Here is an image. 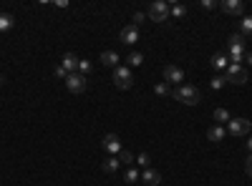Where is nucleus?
Instances as JSON below:
<instances>
[{"instance_id":"obj_24","label":"nucleus","mask_w":252,"mask_h":186,"mask_svg":"<svg viewBox=\"0 0 252 186\" xmlns=\"http://www.w3.org/2000/svg\"><path fill=\"white\" fill-rule=\"evenodd\" d=\"M210 85H212L214 91H219V88H225V85H227V76H214V78L210 81Z\"/></svg>"},{"instance_id":"obj_29","label":"nucleus","mask_w":252,"mask_h":186,"mask_svg":"<svg viewBox=\"0 0 252 186\" xmlns=\"http://www.w3.org/2000/svg\"><path fill=\"white\" fill-rule=\"evenodd\" d=\"M144 20H146V16H144V13H134V23H131V25H134V28H139Z\"/></svg>"},{"instance_id":"obj_3","label":"nucleus","mask_w":252,"mask_h":186,"mask_svg":"<svg viewBox=\"0 0 252 186\" xmlns=\"http://www.w3.org/2000/svg\"><path fill=\"white\" fill-rule=\"evenodd\" d=\"M114 83L118 91H129L134 85V76H131V68L129 66H118L114 68Z\"/></svg>"},{"instance_id":"obj_16","label":"nucleus","mask_w":252,"mask_h":186,"mask_svg":"<svg viewBox=\"0 0 252 186\" xmlns=\"http://www.w3.org/2000/svg\"><path fill=\"white\" fill-rule=\"evenodd\" d=\"M227 61H230L227 53H214V55H212V68H214V70H227V66H230Z\"/></svg>"},{"instance_id":"obj_2","label":"nucleus","mask_w":252,"mask_h":186,"mask_svg":"<svg viewBox=\"0 0 252 186\" xmlns=\"http://www.w3.org/2000/svg\"><path fill=\"white\" fill-rule=\"evenodd\" d=\"M172 96H174L179 103H187V106H197V103L202 101L199 88H194V85H189V83H182L179 88H174Z\"/></svg>"},{"instance_id":"obj_1","label":"nucleus","mask_w":252,"mask_h":186,"mask_svg":"<svg viewBox=\"0 0 252 186\" xmlns=\"http://www.w3.org/2000/svg\"><path fill=\"white\" fill-rule=\"evenodd\" d=\"M245 55H247V51H245V35H242V33L230 35V46H227V58H230V66H242Z\"/></svg>"},{"instance_id":"obj_28","label":"nucleus","mask_w":252,"mask_h":186,"mask_svg":"<svg viewBox=\"0 0 252 186\" xmlns=\"http://www.w3.org/2000/svg\"><path fill=\"white\" fill-rule=\"evenodd\" d=\"M149 161H152V159H149V153H139V156H136V164H139V166H144V169H149Z\"/></svg>"},{"instance_id":"obj_30","label":"nucleus","mask_w":252,"mask_h":186,"mask_svg":"<svg viewBox=\"0 0 252 186\" xmlns=\"http://www.w3.org/2000/svg\"><path fill=\"white\" fill-rule=\"evenodd\" d=\"M199 5H202L204 10H212V8H217L219 3H214V0H202V3H199Z\"/></svg>"},{"instance_id":"obj_33","label":"nucleus","mask_w":252,"mask_h":186,"mask_svg":"<svg viewBox=\"0 0 252 186\" xmlns=\"http://www.w3.org/2000/svg\"><path fill=\"white\" fill-rule=\"evenodd\" d=\"M245 61H247V66H252V51H250V53L245 55Z\"/></svg>"},{"instance_id":"obj_15","label":"nucleus","mask_w":252,"mask_h":186,"mask_svg":"<svg viewBox=\"0 0 252 186\" xmlns=\"http://www.w3.org/2000/svg\"><path fill=\"white\" fill-rule=\"evenodd\" d=\"M118 61H121V58H118V53H116V51H103V53H101V63H103V66L118 68Z\"/></svg>"},{"instance_id":"obj_17","label":"nucleus","mask_w":252,"mask_h":186,"mask_svg":"<svg viewBox=\"0 0 252 186\" xmlns=\"http://www.w3.org/2000/svg\"><path fill=\"white\" fill-rule=\"evenodd\" d=\"M118 166H121L118 156H106V161H103V171H106V174H116Z\"/></svg>"},{"instance_id":"obj_4","label":"nucleus","mask_w":252,"mask_h":186,"mask_svg":"<svg viewBox=\"0 0 252 186\" xmlns=\"http://www.w3.org/2000/svg\"><path fill=\"white\" fill-rule=\"evenodd\" d=\"M169 5L164 3V0H156V3H152L149 5V20H154V23H164V20H169Z\"/></svg>"},{"instance_id":"obj_22","label":"nucleus","mask_w":252,"mask_h":186,"mask_svg":"<svg viewBox=\"0 0 252 186\" xmlns=\"http://www.w3.org/2000/svg\"><path fill=\"white\" fill-rule=\"evenodd\" d=\"M141 63H144V55H141V53L134 51L131 55H126V66H129V68H136V66H141Z\"/></svg>"},{"instance_id":"obj_20","label":"nucleus","mask_w":252,"mask_h":186,"mask_svg":"<svg viewBox=\"0 0 252 186\" xmlns=\"http://www.w3.org/2000/svg\"><path fill=\"white\" fill-rule=\"evenodd\" d=\"M118 161H121L124 166H131V164H136V159H134V153H131L129 149H121V151H118Z\"/></svg>"},{"instance_id":"obj_23","label":"nucleus","mask_w":252,"mask_h":186,"mask_svg":"<svg viewBox=\"0 0 252 186\" xmlns=\"http://www.w3.org/2000/svg\"><path fill=\"white\" fill-rule=\"evenodd\" d=\"M169 13H172L174 18H184L187 16V8L182 3H176V5H169Z\"/></svg>"},{"instance_id":"obj_21","label":"nucleus","mask_w":252,"mask_h":186,"mask_svg":"<svg viewBox=\"0 0 252 186\" xmlns=\"http://www.w3.org/2000/svg\"><path fill=\"white\" fill-rule=\"evenodd\" d=\"M240 33L247 38V35H252V16H245L242 20H240Z\"/></svg>"},{"instance_id":"obj_5","label":"nucleus","mask_w":252,"mask_h":186,"mask_svg":"<svg viewBox=\"0 0 252 186\" xmlns=\"http://www.w3.org/2000/svg\"><path fill=\"white\" fill-rule=\"evenodd\" d=\"M227 81L230 83H237V85H242V83H247L250 81V76H247V68L245 66H227Z\"/></svg>"},{"instance_id":"obj_18","label":"nucleus","mask_w":252,"mask_h":186,"mask_svg":"<svg viewBox=\"0 0 252 186\" xmlns=\"http://www.w3.org/2000/svg\"><path fill=\"white\" fill-rule=\"evenodd\" d=\"M13 25H16V18H13L10 13H0V33H5V31H10Z\"/></svg>"},{"instance_id":"obj_12","label":"nucleus","mask_w":252,"mask_h":186,"mask_svg":"<svg viewBox=\"0 0 252 186\" xmlns=\"http://www.w3.org/2000/svg\"><path fill=\"white\" fill-rule=\"evenodd\" d=\"M141 181L146 184V186H159L161 184V174L156 169H144L141 171Z\"/></svg>"},{"instance_id":"obj_7","label":"nucleus","mask_w":252,"mask_h":186,"mask_svg":"<svg viewBox=\"0 0 252 186\" xmlns=\"http://www.w3.org/2000/svg\"><path fill=\"white\" fill-rule=\"evenodd\" d=\"M250 128H252V123H250L247 118H232V121L227 123V131H230L232 136H247Z\"/></svg>"},{"instance_id":"obj_31","label":"nucleus","mask_w":252,"mask_h":186,"mask_svg":"<svg viewBox=\"0 0 252 186\" xmlns=\"http://www.w3.org/2000/svg\"><path fill=\"white\" fill-rule=\"evenodd\" d=\"M245 171H247V176L252 179V153H247V161H245Z\"/></svg>"},{"instance_id":"obj_8","label":"nucleus","mask_w":252,"mask_h":186,"mask_svg":"<svg viewBox=\"0 0 252 186\" xmlns=\"http://www.w3.org/2000/svg\"><path fill=\"white\" fill-rule=\"evenodd\" d=\"M184 78H187V76H184V70H182L179 66H167V68H164V81H167V83H176V85H182V83H184Z\"/></svg>"},{"instance_id":"obj_13","label":"nucleus","mask_w":252,"mask_h":186,"mask_svg":"<svg viewBox=\"0 0 252 186\" xmlns=\"http://www.w3.org/2000/svg\"><path fill=\"white\" fill-rule=\"evenodd\" d=\"M61 68L66 70V73H76L78 70V55L76 53H66L63 61H61Z\"/></svg>"},{"instance_id":"obj_35","label":"nucleus","mask_w":252,"mask_h":186,"mask_svg":"<svg viewBox=\"0 0 252 186\" xmlns=\"http://www.w3.org/2000/svg\"><path fill=\"white\" fill-rule=\"evenodd\" d=\"M3 81H5V78H3V76H0V83H3Z\"/></svg>"},{"instance_id":"obj_32","label":"nucleus","mask_w":252,"mask_h":186,"mask_svg":"<svg viewBox=\"0 0 252 186\" xmlns=\"http://www.w3.org/2000/svg\"><path fill=\"white\" fill-rule=\"evenodd\" d=\"M56 76H58V78H66V76H68V73H66V70H63V68H61V66H58V68H56Z\"/></svg>"},{"instance_id":"obj_34","label":"nucleus","mask_w":252,"mask_h":186,"mask_svg":"<svg viewBox=\"0 0 252 186\" xmlns=\"http://www.w3.org/2000/svg\"><path fill=\"white\" fill-rule=\"evenodd\" d=\"M247 151H250V153H252V136H250V138H247Z\"/></svg>"},{"instance_id":"obj_10","label":"nucleus","mask_w":252,"mask_h":186,"mask_svg":"<svg viewBox=\"0 0 252 186\" xmlns=\"http://www.w3.org/2000/svg\"><path fill=\"white\" fill-rule=\"evenodd\" d=\"M121 43H126V46H134V43L139 40V28H134V25H126V28H121Z\"/></svg>"},{"instance_id":"obj_14","label":"nucleus","mask_w":252,"mask_h":186,"mask_svg":"<svg viewBox=\"0 0 252 186\" xmlns=\"http://www.w3.org/2000/svg\"><path fill=\"white\" fill-rule=\"evenodd\" d=\"M219 8L225 13H230V16H242V3L240 0H222Z\"/></svg>"},{"instance_id":"obj_26","label":"nucleus","mask_w":252,"mask_h":186,"mask_svg":"<svg viewBox=\"0 0 252 186\" xmlns=\"http://www.w3.org/2000/svg\"><path fill=\"white\" fill-rule=\"evenodd\" d=\"M91 68H94V66L88 63V61H78V73H81V76H88V73H91Z\"/></svg>"},{"instance_id":"obj_9","label":"nucleus","mask_w":252,"mask_h":186,"mask_svg":"<svg viewBox=\"0 0 252 186\" xmlns=\"http://www.w3.org/2000/svg\"><path fill=\"white\" fill-rule=\"evenodd\" d=\"M103 149H106L109 156H118V151H121L124 146H121V141H118L116 134H106L103 136Z\"/></svg>"},{"instance_id":"obj_19","label":"nucleus","mask_w":252,"mask_h":186,"mask_svg":"<svg viewBox=\"0 0 252 186\" xmlns=\"http://www.w3.org/2000/svg\"><path fill=\"white\" fill-rule=\"evenodd\" d=\"M212 118L217 121V126H222V123H230V121H232V116H230V111H227V108H217V111L212 113Z\"/></svg>"},{"instance_id":"obj_25","label":"nucleus","mask_w":252,"mask_h":186,"mask_svg":"<svg viewBox=\"0 0 252 186\" xmlns=\"http://www.w3.org/2000/svg\"><path fill=\"white\" fill-rule=\"evenodd\" d=\"M154 91H156V96H167V93H172V91H169V83H167V81L156 83V88H154Z\"/></svg>"},{"instance_id":"obj_6","label":"nucleus","mask_w":252,"mask_h":186,"mask_svg":"<svg viewBox=\"0 0 252 186\" xmlns=\"http://www.w3.org/2000/svg\"><path fill=\"white\" fill-rule=\"evenodd\" d=\"M86 85H88V81H86V76H81V73H68V76H66V88H68L71 93H83Z\"/></svg>"},{"instance_id":"obj_27","label":"nucleus","mask_w":252,"mask_h":186,"mask_svg":"<svg viewBox=\"0 0 252 186\" xmlns=\"http://www.w3.org/2000/svg\"><path fill=\"white\" fill-rule=\"evenodd\" d=\"M136 179H141V174H139L136 169H131V166H129V169H126V181L131 184V181H136Z\"/></svg>"},{"instance_id":"obj_11","label":"nucleus","mask_w":252,"mask_h":186,"mask_svg":"<svg viewBox=\"0 0 252 186\" xmlns=\"http://www.w3.org/2000/svg\"><path fill=\"white\" fill-rule=\"evenodd\" d=\"M225 136H227V128L225 126H210L207 128V138L212 141V144H219V141H225Z\"/></svg>"}]
</instances>
